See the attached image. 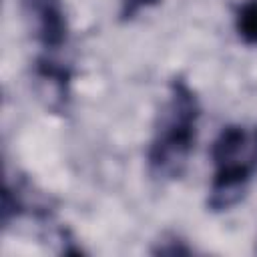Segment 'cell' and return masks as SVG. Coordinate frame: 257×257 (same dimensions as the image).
Instances as JSON below:
<instances>
[{
    "mask_svg": "<svg viewBox=\"0 0 257 257\" xmlns=\"http://www.w3.org/2000/svg\"><path fill=\"white\" fill-rule=\"evenodd\" d=\"M199 118L201 102L197 92L185 78L175 76L157 114L147 151V165L155 179L175 181L185 173L195 151Z\"/></svg>",
    "mask_w": 257,
    "mask_h": 257,
    "instance_id": "cell-1",
    "label": "cell"
},
{
    "mask_svg": "<svg viewBox=\"0 0 257 257\" xmlns=\"http://www.w3.org/2000/svg\"><path fill=\"white\" fill-rule=\"evenodd\" d=\"M213 179L207 195V209L223 213L241 203L257 171V145L241 124H227L211 145Z\"/></svg>",
    "mask_w": 257,
    "mask_h": 257,
    "instance_id": "cell-2",
    "label": "cell"
},
{
    "mask_svg": "<svg viewBox=\"0 0 257 257\" xmlns=\"http://www.w3.org/2000/svg\"><path fill=\"white\" fill-rule=\"evenodd\" d=\"M30 36L44 52H58L68 42V18L62 0H18Z\"/></svg>",
    "mask_w": 257,
    "mask_h": 257,
    "instance_id": "cell-3",
    "label": "cell"
},
{
    "mask_svg": "<svg viewBox=\"0 0 257 257\" xmlns=\"http://www.w3.org/2000/svg\"><path fill=\"white\" fill-rule=\"evenodd\" d=\"M32 76L36 82L38 96L44 100L46 108L54 112H64L70 98L72 68L66 62L54 58L52 52H42L34 60Z\"/></svg>",
    "mask_w": 257,
    "mask_h": 257,
    "instance_id": "cell-4",
    "label": "cell"
},
{
    "mask_svg": "<svg viewBox=\"0 0 257 257\" xmlns=\"http://www.w3.org/2000/svg\"><path fill=\"white\" fill-rule=\"evenodd\" d=\"M235 30L245 44L257 46V0H245L237 8Z\"/></svg>",
    "mask_w": 257,
    "mask_h": 257,
    "instance_id": "cell-5",
    "label": "cell"
},
{
    "mask_svg": "<svg viewBox=\"0 0 257 257\" xmlns=\"http://www.w3.org/2000/svg\"><path fill=\"white\" fill-rule=\"evenodd\" d=\"M153 253H155V255H191L193 251H191V247H187L181 239L171 237L169 241L159 243V247L153 249Z\"/></svg>",
    "mask_w": 257,
    "mask_h": 257,
    "instance_id": "cell-6",
    "label": "cell"
},
{
    "mask_svg": "<svg viewBox=\"0 0 257 257\" xmlns=\"http://www.w3.org/2000/svg\"><path fill=\"white\" fill-rule=\"evenodd\" d=\"M255 145H257V131H255Z\"/></svg>",
    "mask_w": 257,
    "mask_h": 257,
    "instance_id": "cell-7",
    "label": "cell"
}]
</instances>
